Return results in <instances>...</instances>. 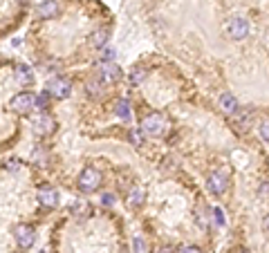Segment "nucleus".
<instances>
[{"instance_id": "39448f33", "label": "nucleus", "mask_w": 269, "mask_h": 253, "mask_svg": "<svg viewBox=\"0 0 269 253\" xmlns=\"http://www.w3.org/2000/svg\"><path fill=\"white\" fill-rule=\"evenodd\" d=\"M14 237H16L21 249H30L34 242H36V231H34V226H30V224H18V226L14 228Z\"/></svg>"}, {"instance_id": "7ed1b4c3", "label": "nucleus", "mask_w": 269, "mask_h": 253, "mask_svg": "<svg viewBox=\"0 0 269 253\" xmlns=\"http://www.w3.org/2000/svg\"><path fill=\"white\" fill-rule=\"evenodd\" d=\"M34 108H36V97H34L32 92H21L9 101V110L16 114H27V112H32Z\"/></svg>"}, {"instance_id": "2eb2a0df", "label": "nucleus", "mask_w": 269, "mask_h": 253, "mask_svg": "<svg viewBox=\"0 0 269 253\" xmlns=\"http://www.w3.org/2000/svg\"><path fill=\"white\" fill-rule=\"evenodd\" d=\"M108 36H110L108 30H97V32H92V36H90V45H92V47H103L105 43H108Z\"/></svg>"}, {"instance_id": "393cba45", "label": "nucleus", "mask_w": 269, "mask_h": 253, "mask_svg": "<svg viewBox=\"0 0 269 253\" xmlns=\"http://www.w3.org/2000/svg\"><path fill=\"white\" fill-rule=\"evenodd\" d=\"M180 253H202V251L198 249V246H182Z\"/></svg>"}, {"instance_id": "1a4fd4ad", "label": "nucleus", "mask_w": 269, "mask_h": 253, "mask_svg": "<svg viewBox=\"0 0 269 253\" xmlns=\"http://www.w3.org/2000/svg\"><path fill=\"white\" fill-rule=\"evenodd\" d=\"M218 106H220V110H222L224 114H227V117H231V114H235V112H238V110H240L238 99H235L231 92H224L222 97H220Z\"/></svg>"}, {"instance_id": "dca6fc26", "label": "nucleus", "mask_w": 269, "mask_h": 253, "mask_svg": "<svg viewBox=\"0 0 269 253\" xmlns=\"http://www.w3.org/2000/svg\"><path fill=\"white\" fill-rule=\"evenodd\" d=\"M114 114H117L119 119H123V121H128V119H130V103L128 101H117L114 103Z\"/></svg>"}, {"instance_id": "f03ea898", "label": "nucleus", "mask_w": 269, "mask_h": 253, "mask_svg": "<svg viewBox=\"0 0 269 253\" xmlns=\"http://www.w3.org/2000/svg\"><path fill=\"white\" fill-rule=\"evenodd\" d=\"M76 184H79V188L83 190V193H94V190L99 188V184H101V173L97 168H92V166H88V168L81 170Z\"/></svg>"}, {"instance_id": "cd10ccee", "label": "nucleus", "mask_w": 269, "mask_h": 253, "mask_svg": "<svg viewBox=\"0 0 269 253\" xmlns=\"http://www.w3.org/2000/svg\"><path fill=\"white\" fill-rule=\"evenodd\" d=\"M262 226H265V231H267V233H269V215H267V217H265V222H262Z\"/></svg>"}, {"instance_id": "ddd939ff", "label": "nucleus", "mask_w": 269, "mask_h": 253, "mask_svg": "<svg viewBox=\"0 0 269 253\" xmlns=\"http://www.w3.org/2000/svg\"><path fill=\"white\" fill-rule=\"evenodd\" d=\"M144 197H146V193H144V188L142 186H134V188L128 193V199H126V204H128V208H139L144 204Z\"/></svg>"}, {"instance_id": "9b49d317", "label": "nucleus", "mask_w": 269, "mask_h": 253, "mask_svg": "<svg viewBox=\"0 0 269 253\" xmlns=\"http://www.w3.org/2000/svg\"><path fill=\"white\" fill-rule=\"evenodd\" d=\"M38 202L45 208H54L59 204V193L54 188H41L38 190Z\"/></svg>"}, {"instance_id": "412c9836", "label": "nucleus", "mask_w": 269, "mask_h": 253, "mask_svg": "<svg viewBox=\"0 0 269 253\" xmlns=\"http://www.w3.org/2000/svg\"><path fill=\"white\" fill-rule=\"evenodd\" d=\"M34 159L38 161V166H47L45 161H47V155H43V150H36L34 152Z\"/></svg>"}, {"instance_id": "4468645a", "label": "nucleus", "mask_w": 269, "mask_h": 253, "mask_svg": "<svg viewBox=\"0 0 269 253\" xmlns=\"http://www.w3.org/2000/svg\"><path fill=\"white\" fill-rule=\"evenodd\" d=\"M16 81H18L21 85H32V83H34L32 70L27 68V65H18V68H16Z\"/></svg>"}, {"instance_id": "b1692460", "label": "nucleus", "mask_w": 269, "mask_h": 253, "mask_svg": "<svg viewBox=\"0 0 269 253\" xmlns=\"http://www.w3.org/2000/svg\"><path fill=\"white\" fill-rule=\"evenodd\" d=\"M215 222L218 224H224V213H222V208H215Z\"/></svg>"}, {"instance_id": "f3484780", "label": "nucleus", "mask_w": 269, "mask_h": 253, "mask_svg": "<svg viewBox=\"0 0 269 253\" xmlns=\"http://www.w3.org/2000/svg\"><path fill=\"white\" fill-rule=\"evenodd\" d=\"M128 79H130V83H132V85H139L144 79H146V70H144V68H139V65H137V68H132V70H130V74H128Z\"/></svg>"}, {"instance_id": "9d476101", "label": "nucleus", "mask_w": 269, "mask_h": 253, "mask_svg": "<svg viewBox=\"0 0 269 253\" xmlns=\"http://www.w3.org/2000/svg\"><path fill=\"white\" fill-rule=\"evenodd\" d=\"M121 79V70H119V65L114 63H103L101 65V81H105V83H114V81Z\"/></svg>"}, {"instance_id": "6e6552de", "label": "nucleus", "mask_w": 269, "mask_h": 253, "mask_svg": "<svg viewBox=\"0 0 269 253\" xmlns=\"http://www.w3.org/2000/svg\"><path fill=\"white\" fill-rule=\"evenodd\" d=\"M47 94L54 99H67L72 94V85L65 79H54L47 83Z\"/></svg>"}, {"instance_id": "423d86ee", "label": "nucleus", "mask_w": 269, "mask_h": 253, "mask_svg": "<svg viewBox=\"0 0 269 253\" xmlns=\"http://www.w3.org/2000/svg\"><path fill=\"white\" fill-rule=\"evenodd\" d=\"M206 186H209V190L213 195H222L224 190L229 188V177L224 170H213V173L206 177Z\"/></svg>"}, {"instance_id": "0eeeda50", "label": "nucleus", "mask_w": 269, "mask_h": 253, "mask_svg": "<svg viewBox=\"0 0 269 253\" xmlns=\"http://www.w3.org/2000/svg\"><path fill=\"white\" fill-rule=\"evenodd\" d=\"M227 32H229V36H231L233 41H242V38L249 36V21L247 18H242V16H235V18L229 21Z\"/></svg>"}, {"instance_id": "20e7f679", "label": "nucleus", "mask_w": 269, "mask_h": 253, "mask_svg": "<svg viewBox=\"0 0 269 253\" xmlns=\"http://www.w3.org/2000/svg\"><path fill=\"white\" fill-rule=\"evenodd\" d=\"M32 128H34V132L36 135H52L54 132V128H56V121H54V117L52 114H47V112H38V114H34L32 117Z\"/></svg>"}, {"instance_id": "6ab92c4d", "label": "nucleus", "mask_w": 269, "mask_h": 253, "mask_svg": "<svg viewBox=\"0 0 269 253\" xmlns=\"http://www.w3.org/2000/svg\"><path fill=\"white\" fill-rule=\"evenodd\" d=\"M114 56H117V52H114L112 47H108V50H103V54H101V61H103V63H112Z\"/></svg>"}, {"instance_id": "4be33fe9", "label": "nucleus", "mask_w": 269, "mask_h": 253, "mask_svg": "<svg viewBox=\"0 0 269 253\" xmlns=\"http://www.w3.org/2000/svg\"><path fill=\"white\" fill-rule=\"evenodd\" d=\"M5 168H7V170H18V168H21V161H18V159H9V161H5Z\"/></svg>"}, {"instance_id": "5701e85b", "label": "nucleus", "mask_w": 269, "mask_h": 253, "mask_svg": "<svg viewBox=\"0 0 269 253\" xmlns=\"http://www.w3.org/2000/svg\"><path fill=\"white\" fill-rule=\"evenodd\" d=\"M47 99H50V94H47V92H45V94H41V97H38V99H36V106H38V108L47 106Z\"/></svg>"}, {"instance_id": "aec40b11", "label": "nucleus", "mask_w": 269, "mask_h": 253, "mask_svg": "<svg viewBox=\"0 0 269 253\" xmlns=\"http://www.w3.org/2000/svg\"><path fill=\"white\" fill-rule=\"evenodd\" d=\"M258 130H260V137H262V139L269 141V121H262Z\"/></svg>"}, {"instance_id": "a878e982", "label": "nucleus", "mask_w": 269, "mask_h": 253, "mask_svg": "<svg viewBox=\"0 0 269 253\" xmlns=\"http://www.w3.org/2000/svg\"><path fill=\"white\" fill-rule=\"evenodd\" d=\"M101 202H103V204H105V206H110V204H112V202H114V197H112V195H110V193H105V195H103V197H101Z\"/></svg>"}, {"instance_id": "bb28decb", "label": "nucleus", "mask_w": 269, "mask_h": 253, "mask_svg": "<svg viewBox=\"0 0 269 253\" xmlns=\"http://www.w3.org/2000/svg\"><path fill=\"white\" fill-rule=\"evenodd\" d=\"M132 249L134 251H142V240H139V237H137V240H132Z\"/></svg>"}, {"instance_id": "a211bd4d", "label": "nucleus", "mask_w": 269, "mask_h": 253, "mask_svg": "<svg viewBox=\"0 0 269 253\" xmlns=\"http://www.w3.org/2000/svg\"><path fill=\"white\" fill-rule=\"evenodd\" d=\"M128 139H130L132 146H144V130L142 128H132V130L128 132Z\"/></svg>"}, {"instance_id": "f257e3e1", "label": "nucleus", "mask_w": 269, "mask_h": 253, "mask_svg": "<svg viewBox=\"0 0 269 253\" xmlns=\"http://www.w3.org/2000/svg\"><path fill=\"white\" fill-rule=\"evenodd\" d=\"M166 128H168V119L160 112L148 114L142 121V130H144V135H148V137H162L166 132Z\"/></svg>"}, {"instance_id": "f8f14e48", "label": "nucleus", "mask_w": 269, "mask_h": 253, "mask_svg": "<svg viewBox=\"0 0 269 253\" xmlns=\"http://www.w3.org/2000/svg\"><path fill=\"white\" fill-rule=\"evenodd\" d=\"M56 14H59V3L56 0H43L41 5H38V16L41 18H54Z\"/></svg>"}]
</instances>
